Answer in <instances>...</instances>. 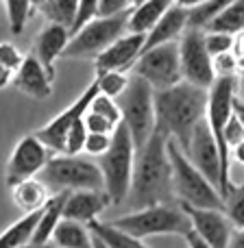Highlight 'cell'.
I'll return each mask as SVG.
<instances>
[{"mask_svg":"<svg viewBox=\"0 0 244 248\" xmlns=\"http://www.w3.org/2000/svg\"><path fill=\"white\" fill-rule=\"evenodd\" d=\"M168 140L170 135L159 126H155L148 141L137 150L131 189L127 196V202L133 209H144L150 205H163V202L177 201L175 192H172V168L166 150Z\"/></svg>","mask_w":244,"mask_h":248,"instance_id":"1","label":"cell"},{"mask_svg":"<svg viewBox=\"0 0 244 248\" xmlns=\"http://www.w3.org/2000/svg\"><path fill=\"white\" fill-rule=\"evenodd\" d=\"M207 96L210 90L196 87L188 81L155 92V126L166 131L183 153L188 150L196 124L207 113Z\"/></svg>","mask_w":244,"mask_h":248,"instance_id":"2","label":"cell"},{"mask_svg":"<svg viewBox=\"0 0 244 248\" xmlns=\"http://www.w3.org/2000/svg\"><path fill=\"white\" fill-rule=\"evenodd\" d=\"M168 159L172 168V192L177 202H185L203 209H223V196L218 187L188 159L175 140H168Z\"/></svg>","mask_w":244,"mask_h":248,"instance_id":"3","label":"cell"},{"mask_svg":"<svg viewBox=\"0 0 244 248\" xmlns=\"http://www.w3.org/2000/svg\"><path fill=\"white\" fill-rule=\"evenodd\" d=\"M112 224L133 237H150V235H181L192 231L190 218L181 209L179 202H163V205H150L144 209H133L120 218L112 220Z\"/></svg>","mask_w":244,"mask_h":248,"instance_id":"4","label":"cell"},{"mask_svg":"<svg viewBox=\"0 0 244 248\" xmlns=\"http://www.w3.org/2000/svg\"><path fill=\"white\" fill-rule=\"evenodd\" d=\"M135 155H137V148L133 144L131 133H129L127 124L120 122L112 135V146L100 157V163H98L105 179V192L109 194L114 205H120L129 196Z\"/></svg>","mask_w":244,"mask_h":248,"instance_id":"5","label":"cell"},{"mask_svg":"<svg viewBox=\"0 0 244 248\" xmlns=\"http://www.w3.org/2000/svg\"><path fill=\"white\" fill-rule=\"evenodd\" d=\"M39 181H44L48 189H55V194L79 192V189H105L100 166L81 155H52L50 161L39 172Z\"/></svg>","mask_w":244,"mask_h":248,"instance_id":"6","label":"cell"},{"mask_svg":"<svg viewBox=\"0 0 244 248\" xmlns=\"http://www.w3.org/2000/svg\"><path fill=\"white\" fill-rule=\"evenodd\" d=\"M233 96H236V77H218L214 81V85L210 87V96H207V113L205 120L210 124V131L216 140L220 153V196L231 189L233 181L229 176V166H231V153L225 146V126H227L229 118L233 113Z\"/></svg>","mask_w":244,"mask_h":248,"instance_id":"7","label":"cell"},{"mask_svg":"<svg viewBox=\"0 0 244 248\" xmlns=\"http://www.w3.org/2000/svg\"><path fill=\"white\" fill-rule=\"evenodd\" d=\"M118 107L122 111V122L127 124L133 137V144L140 150L153 135L157 118H155V90L144 78L133 74L127 90L118 96Z\"/></svg>","mask_w":244,"mask_h":248,"instance_id":"8","label":"cell"},{"mask_svg":"<svg viewBox=\"0 0 244 248\" xmlns=\"http://www.w3.org/2000/svg\"><path fill=\"white\" fill-rule=\"evenodd\" d=\"M129 11L116 13V16L94 17L85 26L72 33L68 46L64 50L65 59H90L98 57L109 44H114L118 37H122L124 31H129Z\"/></svg>","mask_w":244,"mask_h":248,"instance_id":"9","label":"cell"},{"mask_svg":"<svg viewBox=\"0 0 244 248\" xmlns=\"http://www.w3.org/2000/svg\"><path fill=\"white\" fill-rule=\"evenodd\" d=\"M133 74L144 78L155 92L168 90L183 81L179 59V42L162 44L150 50H144L133 65Z\"/></svg>","mask_w":244,"mask_h":248,"instance_id":"10","label":"cell"},{"mask_svg":"<svg viewBox=\"0 0 244 248\" xmlns=\"http://www.w3.org/2000/svg\"><path fill=\"white\" fill-rule=\"evenodd\" d=\"M179 59L183 81L203 87V90H210L214 85V59L205 46V31L185 29V33L179 39Z\"/></svg>","mask_w":244,"mask_h":248,"instance_id":"11","label":"cell"},{"mask_svg":"<svg viewBox=\"0 0 244 248\" xmlns=\"http://www.w3.org/2000/svg\"><path fill=\"white\" fill-rule=\"evenodd\" d=\"M52 150L39 140L35 133L24 135L16 144V148L11 150L7 159V168H4V183L9 187L22 183V181L35 179L39 172L44 170L48 161L52 157Z\"/></svg>","mask_w":244,"mask_h":248,"instance_id":"12","label":"cell"},{"mask_svg":"<svg viewBox=\"0 0 244 248\" xmlns=\"http://www.w3.org/2000/svg\"><path fill=\"white\" fill-rule=\"evenodd\" d=\"M96 94H98V85H96V81H92L90 85L85 87V92H83V94L79 96V98L74 100L70 107H65L59 116H55L50 122H46L42 128H37V131H35V135H37L39 140H42L44 144L52 150V153H59L61 155V153H64L65 135H68L70 126H72L79 118L85 116L87 109H90V103L94 100Z\"/></svg>","mask_w":244,"mask_h":248,"instance_id":"13","label":"cell"},{"mask_svg":"<svg viewBox=\"0 0 244 248\" xmlns=\"http://www.w3.org/2000/svg\"><path fill=\"white\" fill-rule=\"evenodd\" d=\"M181 209L185 211V216L190 218L192 231L201 237L203 242H207L211 248H227L229 240L233 233V224L229 222L227 214L223 209H203V207H192L179 202Z\"/></svg>","mask_w":244,"mask_h":248,"instance_id":"14","label":"cell"},{"mask_svg":"<svg viewBox=\"0 0 244 248\" xmlns=\"http://www.w3.org/2000/svg\"><path fill=\"white\" fill-rule=\"evenodd\" d=\"M188 159L211 181V183L218 187L220 192V172H223V166H220V153L218 146H216V140L210 131V124L203 118L201 122L196 124L192 133V140H190V146L185 150Z\"/></svg>","mask_w":244,"mask_h":248,"instance_id":"15","label":"cell"},{"mask_svg":"<svg viewBox=\"0 0 244 248\" xmlns=\"http://www.w3.org/2000/svg\"><path fill=\"white\" fill-rule=\"evenodd\" d=\"M146 35L140 33H124L114 44H109L98 57H96V72H105V70H118V72H127L129 68L135 65L140 59L142 50H144Z\"/></svg>","mask_w":244,"mask_h":248,"instance_id":"16","label":"cell"},{"mask_svg":"<svg viewBox=\"0 0 244 248\" xmlns=\"http://www.w3.org/2000/svg\"><path fill=\"white\" fill-rule=\"evenodd\" d=\"M112 205V198L105 189H79V192H70L68 201L64 205V218L74 220L81 224H90L98 220L107 207Z\"/></svg>","mask_w":244,"mask_h":248,"instance_id":"17","label":"cell"},{"mask_svg":"<svg viewBox=\"0 0 244 248\" xmlns=\"http://www.w3.org/2000/svg\"><path fill=\"white\" fill-rule=\"evenodd\" d=\"M52 81L55 78L48 77V72L39 63V59L31 52V55H24L22 65L13 74L11 85L35 100H46L52 96Z\"/></svg>","mask_w":244,"mask_h":248,"instance_id":"18","label":"cell"},{"mask_svg":"<svg viewBox=\"0 0 244 248\" xmlns=\"http://www.w3.org/2000/svg\"><path fill=\"white\" fill-rule=\"evenodd\" d=\"M70 33L68 26L64 24H55V22H48L42 31H39L37 39H35L33 46V55L39 59V63L44 65V70L48 72V77L55 78V61L59 57H64V50L68 46Z\"/></svg>","mask_w":244,"mask_h":248,"instance_id":"19","label":"cell"},{"mask_svg":"<svg viewBox=\"0 0 244 248\" xmlns=\"http://www.w3.org/2000/svg\"><path fill=\"white\" fill-rule=\"evenodd\" d=\"M185 29H188V9L172 4V7L162 16V20L146 33L144 50H150V48L162 46V44L179 42L181 35L185 33Z\"/></svg>","mask_w":244,"mask_h":248,"instance_id":"20","label":"cell"},{"mask_svg":"<svg viewBox=\"0 0 244 248\" xmlns=\"http://www.w3.org/2000/svg\"><path fill=\"white\" fill-rule=\"evenodd\" d=\"M68 194L70 192H57L48 198V202L42 207V214H39V222L35 227L33 233V240L31 244L35 246H46L50 244L52 240V233H55L57 224L64 220V205L68 201Z\"/></svg>","mask_w":244,"mask_h":248,"instance_id":"21","label":"cell"},{"mask_svg":"<svg viewBox=\"0 0 244 248\" xmlns=\"http://www.w3.org/2000/svg\"><path fill=\"white\" fill-rule=\"evenodd\" d=\"M50 198V192H48V185L44 181H39L37 176L29 181H22V183L13 185L11 187V201L17 209H22L24 214H33V211H39Z\"/></svg>","mask_w":244,"mask_h":248,"instance_id":"22","label":"cell"},{"mask_svg":"<svg viewBox=\"0 0 244 248\" xmlns=\"http://www.w3.org/2000/svg\"><path fill=\"white\" fill-rule=\"evenodd\" d=\"M170 7V0H146L140 7H133L129 13V33L146 35Z\"/></svg>","mask_w":244,"mask_h":248,"instance_id":"23","label":"cell"},{"mask_svg":"<svg viewBox=\"0 0 244 248\" xmlns=\"http://www.w3.org/2000/svg\"><path fill=\"white\" fill-rule=\"evenodd\" d=\"M39 211H33V214H24L20 220L7 227L2 233H0V248H22L26 244H31L33 240V233H35V227L39 222Z\"/></svg>","mask_w":244,"mask_h":248,"instance_id":"24","label":"cell"},{"mask_svg":"<svg viewBox=\"0 0 244 248\" xmlns=\"http://www.w3.org/2000/svg\"><path fill=\"white\" fill-rule=\"evenodd\" d=\"M92 231L87 224L74 220H61L52 233V242L59 248H92Z\"/></svg>","mask_w":244,"mask_h":248,"instance_id":"25","label":"cell"},{"mask_svg":"<svg viewBox=\"0 0 244 248\" xmlns=\"http://www.w3.org/2000/svg\"><path fill=\"white\" fill-rule=\"evenodd\" d=\"M87 227H90V231L94 233L96 237H100L109 248H153V246L144 244V240H140V237H133V235H129V233L120 231V229H116L112 222L94 220V222H90Z\"/></svg>","mask_w":244,"mask_h":248,"instance_id":"26","label":"cell"},{"mask_svg":"<svg viewBox=\"0 0 244 248\" xmlns=\"http://www.w3.org/2000/svg\"><path fill=\"white\" fill-rule=\"evenodd\" d=\"M207 31H218V33H229V35L242 33L244 31V0H231L211 20Z\"/></svg>","mask_w":244,"mask_h":248,"instance_id":"27","label":"cell"},{"mask_svg":"<svg viewBox=\"0 0 244 248\" xmlns=\"http://www.w3.org/2000/svg\"><path fill=\"white\" fill-rule=\"evenodd\" d=\"M77 9H79V0H44L39 11L44 13V17L48 22L64 24L72 31L74 20H77Z\"/></svg>","mask_w":244,"mask_h":248,"instance_id":"28","label":"cell"},{"mask_svg":"<svg viewBox=\"0 0 244 248\" xmlns=\"http://www.w3.org/2000/svg\"><path fill=\"white\" fill-rule=\"evenodd\" d=\"M229 2H231V0H205V2H201L198 7L188 9V29L207 31L211 20H214Z\"/></svg>","mask_w":244,"mask_h":248,"instance_id":"29","label":"cell"},{"mask_svg":"<svg viewBox=\"0 0 244 248\" xmlns=\"http://www.w3.org/2000/svg\"><path fill=\"white\" fill-rule=\"evenodd\" d=\"M4 7H7L9 31L13 35H22L33 16V0H4Z\"/></svg>","mask_w":244,"mask_h":248,"instance_id":"30","label":"cell"},{"mask_svg":"<svg viewBox=\"0 0 244 248\" xmlns=\"http://www.w3.org/2000/svg\"><path fill=\"white\" fill-rule=\"evenodd\" d=\"M223 211L227 214L233 229H244V181L233 183L231 189L223 196Z\"/></svg>","mask_w":244,"mask_h":248,"instance_id":"31","label":"cell"},{"mask_svg":"<svg viewBox=\"0 0 244 248\" xmlns=\"http://www.w3.org/2000/svg\"><path fill=\"white\" fill-rule=\"evenodd\" d=\"M129 74L118 72V70H105V72H96V85H98V94H105L109 98H118L129 85Z\"/></svg>","mask_w":244,"mask_h":248,"instance_id":"32","label":"cell"},{"mask_svg":"<svg viewBox=\"0 0 244 248\" xmlns=\"http://www.w3.org/2000/svg\"><path fill=\"white\" fill-rule=\"evenodd\" d=\"M87 140V126H85V116L79 118L77 122L70 126L68 135H65V146L61 155H79L83 153V146Z\"/></svg>","mask_w":244,"mask_h":248,"instance_id":"33","label":"cell"},{"mask_svg":"<svg viewBox=\"0 0 244 248\" xmlns=\"http://www.w3.org/2000/svg\"><path fill=\"white\" fill-rule=\"evenodd\" d=\"M90 111L107 118V120H112L114 124L122 122V111H120V107H118L116 98H109V96H105V94H96L94 96V100L90 103Z\"/></svg>","mask_w":244,"mask_h":248,"instance_id":"34","label":"cell"},{"mask_svg":"<svg viewBox=\"0 0 244 248\" xmlns=\"http://www.w3.org/2000/svg\"><path fill=\"white\" fill-rule=\"evenodd\" d=\"M205 46L211 59L223 52H229L233 48V35L229 33H218V31H205Z\"/></svg>","mask_w":244,"mask_h":248,"instance_id":"35","label":"cell"},{"mask_svg":"<svg viewBox=\"0 0 244 248\" xmlns=\"http://www.w3.org/2000/svg\"><path fill=\"white\" fill-rule=\"evenodd\" d=\"M112 135H107V133H87L83 153L92 155V157H103V155L109 150V146H112Z\"/></svg>","mask_w":244,"mask_h":248,"instance_id":"36","label":"cell"},{"mask_svg":"<svg viewBox=\"0 0 244 248\" xmlns=\"http://www.w3.org/2000/svg\"><path fill=\"white\" fill-rule=\"evenodd\" d=\"M98 4L100 0H79V9H77V20L70 33H77L81 26H85L90 20H94L98 16Z\"/></svg>","mask_w":244,"mask_h":248,"instance_id":"37","label":"cell"},{"mask_svg":"<svg viewBox=\"0 0 244 248\" xmlns=\"http://www.w3.org/2000/svg\"><path fill=\"white\" fill-rule=\"evenodd\" d=\"M223 137H225V146L229 148V153H231V150L236 148L240 141H244V126L240 124V120L233 116V113H231V118H229L227 126H225Z\"/></svg>","mask_w":244,"mask_h":248,"instance_id":"38","label":"cell"},{"mask_svg":"<svg viewBox=\"0 0 244 248\" xmlns=\"http://www.w3.org/2000/svg\"><path fill=\"white\" fill-rule=\"evenodd\" d=\"M22 61H24V55H22L13 44L0 42V63H4L9 70H13V74H16V70L22 65Z\"/></svg>","mask_w":244,"mask_h":248,"instance_id":"39","label":"cell"},{"mask_svg":"<svg viewBox=\"0 0 244 248\" xmlns=\"http://www.w3.org/2000/svg\"><path fill=\"white\" fill-rule=\"evenodd\" d=\"M85 126H87V133H107V135H112V133L116 131L118 124H114L112 120H107V118H103V116H98V113L87 109Z\"/></svg>","mask_w":244,"mask_h":248,"instance_id":"40","label":"cell"},{"mask_svg":"<svg viewBox=\"0 0 244 248\" xmlns=\"http://www.w3.org/2000/svg\"><path fill=\"white\" fill-rule=\"evenodd\" d=\"M214 72H216V78L218 77H236L238 63H236V57L231 55V50L214 57Z\"/></svg>","mask_w":244,"mask_h":248,"instance_id":"41","label":"cell"},{"mask_svg":"<svg viewBox=\"0 0 244 248\" xmlns=\"http://www.w3.org/2000/svg\"><path fill=\"white\" fill-rule=\"evenodd\" d=\"M131 0H100L98 4V16L96 17H105V16H116V13L129 11Z\"/></svg>","mask_w":244,"mask_h":248,"instance_id":"42","label":"cell"},{"mask_svg":"<svg viewBox=\"0 0 244 248\" xmlns=\"http://www.w3.org/2000/svg\"><path fill=\"white\" fill-rule=\"evenodd\" d=\"M231 55L236 57V63L238 70L244 74V31L238 35H233V48H231Z\"/></svg>","mask_w":244,"mask_h":248,"instance_id":"43","label":"cell"},{"mask_svg":"<svg viewBox=\"0 0 244 248\" xmlns=\"http://www.w3.org/2000/svg\"><path fill=\"white\" fill-rule=\"evenodd\" d=\"M185 244H188V248H211L210 244H207V242H203L201 237L196 235V233L194 231H190V233H185Z\"/></svg>","mask_w":244,"mask_h":248,"instance_id":"44","label":"cell"},{"mask_svg":"<svg viewBox=\"0 0 244 248\" xmlns=\"http://www.w3.org/2000/svg\"><path fill=\"white\" fill-rule=\"evenodd\" d=\"M11 81H13V70H9L4 63H0V90L11 85Z\"/></svg>","mask_w":244,"mask_h":248,"instance_id":"45","label":"cell"},{"mask_svg":"<svg viewBox=\"0 0 244 248\" xmlns=\"http://www.w3.org/2000/svg\"><path fill=\"white\" fill-rule=\"evenodd\" d=\"M227 248H244V229H233Z\"/></svg>","mask_w":244,"mask_h":248,"instance_id":"46","label":"cell"},{"mask_svg":"<svg viewBox=\"0 0 244 248\" xmlns=\"http://www.w3.org/2000/svg\"><path fill=\"white\" fill-rule=\"evenodd\" d=\"M233 116L240 120V124L244 126V100L240 98V96H233Z\"/></svg>","mask_w":244,"mask_h":248,"instance_id":"47","label":"cell"},{"mask_svg":"<svg viewBox=\"0 0 244 248\" xmlns=\"http://www.w3.org/2000/svg\"><path fill=\"white\" fill-rule=\"evenodd\" d=\"M172 4H177V7H183V9H192V7H198L201 2H205V0H170Z\"/></svg>","mask_w":244,"mask_h":248,"instance_id":"48","label":"cell"},{"mask_svg":"<svg viewBox=\"0 0 244 248\" xmlns=\"http://www.w3.org/2000/svg\"><path fill=\"white\" fill-rule=\"evenodd\" d=\"M231 155L236 157V161H238V163H242V166H244V141H240V144H238L236 148L231 150Z\"/></svg>","mask_w":244,"mask_h":248,"instance_id":"49","label":"cell"},{"mask_svg":"<svg viewBox=\"0 0 244 248\" xmlns=\"http://www.w3.org/2000/svg\"><path fill=\"white\" fill-rule=\"evenodd\" d=\"M238 87H240V94H238V96H240V98L244 100V74L240 77V81H238Z\"/></svg>","mask_w":244,"mask_h":248,"instance_id":"50","label":"cell"},{"mask_svg":"<svg viewBox=\"0 0 244 248\" xmlns=\"http://www.w3.org/2000/svg\"><path fill=\"white\" fill-rule=\"evenodd\" d=\"M22 248H52V244H46V246H35V244H26V246H22Z\"/></svg>","mask_w":244,"mask_h":248,"instance_id":"51","label":"cell"},{"mask_svg":"<svg viewBox=\"0 0 244 248\" xmlns=\"http://www.w3.org/2000/svg\"><path fill=\"white\" fill-rule=\"evenodd\" d=\"M142 2H146V0H131V7H140Z\"/></svg>","mask_w":244,"mask_h":248,"instance_id":"52","label":"cell"},{"mask_svg":"<svg viewBox=\"0 0 244 248\" xmlns=\"http://www.w3.org/2000/svg\"><path fill=\"white\" fill-rule=\"evenodd\" d=\"M42 4H44V0H33V7H35V9H39Z\"/></svg>","mask_w":244,"mask_h":248,"instance_id":"53","label":"cell"}]
</instances>
